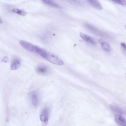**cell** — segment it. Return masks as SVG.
Returning a JSON list of instances; mask_svg holds the SVG:
<instances>
[{"instance_id":"5","label":"cell","mask_w":126,"mask_h":126,"mask_svg":"<svg viewBox=\"0 0 126 126\" xmlns=\"http://www.w3.org/2000/svg\"><path fill=\"white\" fill-rule=\"evenodd\" d=\"M49 117V110L46 107L44 108L42 110L40 116L41 121L44 124L46 125L48 122Z\"/></svg>"},{"instance_id":"1","label":"cell","mask_w":126,"mask_h":126,"mask_svg":"<svg viewBox=\"0 0 126 126\" xmlns=\"http://www.w3.org/2000/svg\"><path fill=\"white\" fill-rule=\"evenodd\" d=\"M40 56L54 64L61 65L63 64V61L57 56L44 49Z\"/></svg>"},{"instance_id":"2","label":"cell","mask_w":126,"mask_h":126,"mask_svg":"<svg viewBox=\"0 0 126 126\" xmlns=\"http://www.w3.org/2000/svg\"><path fill=\"white\" fill-rule=\"evenodd\" d=\"M30 100L32 106L37 107L39 105L41 100V95L39 91L37 90L32 92L29 94Z\"/></svg>"},{"instance_id":"4","label":"cell","mask_w":126,"mask_h":126,"mask_svg":"<svg viewBox=\"0 0 126 126\" xmlns=\"http://www.w3.org/2000/svg\"><path fill=\"white\" fill-rule=\"evenodd\" d=\"M19 43L22 47L26 50L30 52H34L36 45L23 40L20 41Z\"/></svg>"},{"instance_id":"12","label":"cell","mask_w":126,"mask_h":126,"mask_svg":"<svg viewBox=\"0 0 126 126\" xmlns=\"http://www.w3.org/2000/svg\"><path fill=\"white\" fill-rule=\"evenodd\" d=\"M41 0L45 4L57 8L60 7L58 5L51 0Z\"/></svg>"},{"instance_id":"17","label":"cell","mask_w":126,"mask_h":126,"mask_svg":"<svg viewBox=\"0 0 126 126\" xmlns=\"http://www.w3.org/2000/svg\"><path fill=\"white\" fill-rule=\"evenodd\" d=\"M125 28L126 29V25L125 26Z\"/></svg>"},{"instance_id":"8","label":"cell","mask_w":126,"mask_h":126,"mask_svg":"<svg viewBox=\"0 0 126 126\" xmlns=\"http://www.w3.org/2000/svg\"><path fill=\"white\" fill-rule=\"evenodd\" d=\"M80 35L81 37L85 41L93 44H96V42L90 36L82 33H80Z\"/></svg>"},{"instance_id":"13","label":"cell","mask_w":126,"mask_h":126,"mask_svg":"<svg viewBox=\"0 0 126 126\" xmlns=\"http://www.w3.org/2000/svg\"><path fill=\"white\" fill-rule=\"evenodd\" d=\"M12 11L13 12L21 16H25L27 14L26 12L16 8L12 9Z\"/></svg>"},{"instance_id":"3","label":"cell","mask_w":126,"mask_h":126,"mask_svg":"<svg viewBox=\"0 0 126 126\" xmlns=\"http://www.w3.org/2000/svg\"><path fill=\"white\" fill-rule=\"evenodd\" d=\"M35 70L38 74L43 75H47L50 71L48 67L43 64H40L37 66Z\"/></svg>"},{"instance_id":"18","label":"cell","mask_w":126,"mask_h":126,"mask_svg":"<svg viewBox=\"0 0 126 126\" xmlns=\"http://www.w3.org/2000/svg\"></svg>"},{"instance_id":"15","label":"cell","mask_w":126,"mask_h":126,"mask_svg":"<svg viewBox=\"0 0 126 126\" xmlns=\"http://www.w3.org/2000/svg\"><path fill=\"white\" fill-rule=\"evenodd\" d=\"M2 61L5 63H8L9 62L8 58L7 56H5L2 60Z\"/></svg>"},{"instance_id":"14","label":"cell","mask_w":126,"mask_h":126,"mask_svg":"<svg viewBox=\"0 0 126 126\" xmlns=\"http://www.w3.org/2000/svg\"><path fill=\"white\" fill-rule=\"evenodd\" d=\"M118 4L124 5H126V0H111Z\"/></svg>"},{"instance_id":"6","label":"cell","mask_w":126,"mask_h":126,"mask_svg":"<svg viewBox=\"0 0 126 126\" xmlns=\"http://www.w3.org/2000/svg\"><path fill=\"white\" fill-rule=\"evenodd\" d=\"M21 66L20 62L17 58H14L12 62L11 69L12 70H16L19 68Z\"/></svg>"},{"instance_id":"11","label":"cell","mask_w":126,"mask_h":126,"mask_svg":"<svg viewBox=\"0 0 126 126\" xmlns=\"http://www.w3.org/2000/svg\"><path fill=\"white\" fill-rule=\"evenodd\" d=\"M110 107L113 110L120 114H126L125 112L123 110L116 105L112 104Z\"/></svg>"},{"instance_id":"7","label":"cell","mask_w":126,"mask_h":126,"mask_svg":"<svg viewBox=\"0 0 126 126\" xmlns=\"http://www.w3.org/2000/svg\"><path fill=\"white\" fill-rule=\"evenodd\" d=\"M115 119L116 122L122 126H126V120L121 115L117 114L115 115Z\"/></svg>"},{"instance_id":"9","label":"cell","mask_w":126,"mask_h":126,"mask_svg":"<svg viewBox=\"0 0 126 126\" xmlns=\"http://www.w3.org/2000/svg\"><path fill=\"white\" fill-rule=\"evenodd\" d=\"M102 47L105 51L107 52H110L111 48L109 44L107 42L102 39H100L98 40Z\"/></svg>"},{"instance_id":"16","label":"cell","mask_w":126,"mask_h":126,"mask_svg":"<svg viewBox=\"0 0 126 126\" xmlns=\"http://www.w3.org/2000/svg\"><path fill=\"white\" fill-rule=\"evenodd\" d=\"M121 45L124 50L126 51V44L124 42H122Z\"/></svg>"},{"instance_id":"10","label":"cell","mask_w":126,"mask_h":126,"mask_svg":"<svg viewBox=\"0 0 126 126\" xmlns=\"http://www.w3.org/2000/svg\"><path fill=\"white\" fill-rule=\"evenodd\" d=\"M90 4L95 8L99 10H101L103 7L98 0H87Z\"/></svg>"}]
</instances>
